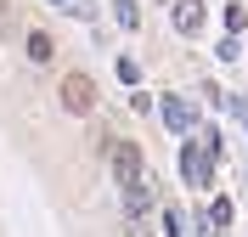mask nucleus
Segmentation results:
<instances>
[{
  "instance_id": "39448f33",
  "label": "nucleus",
  "mask_w": 248,
  "mask_h": 237,
  "mask_svg": "<svg viewBox=\"0 0 248 237\" xmlns=\"http://www.w3.org/2000/svg\"><path fill=\"white\" fill-rule=\"evenodd\" d=\"M164 125H170L175 136H186V130H192V108H186L181 96H170V102H164Z\"/></svg>"
},
{
  "instance_id": "7ed1b4c3",
  "label": "nucleus",
  "mask_w": 248,
  "mask_h": 237,
  "mask_svg": "<svg viewBox=\"0 0 248 237\" xmlns=\"http://www.w3.org/2000/svg\"><path fill=\"white\" fill-rule=\"evenodd\" d=\"M62 108L68 113H91L96 108V79L91 74H68L62 79Z\"/></svg>"
},
{
  "instance_id": "1a4fd4ad",
  "label": "nucleus",
  "mask_w": 248,
  "mask_h": 237,
  "mask_svg": "<svg viewBox=\"0 0 248 237\" xmlns=\"http://www.w3.org/2000/svg\"><path fill=\"white\" fill-rule=\"evenodd\" d=\"M119 23H124V29H136V23H141V12H136V0H119Z\"/></svg>"
},
{
  "instance_id": "423d86ee",
  "label": "nucleus",
  "mask_w": 248,
  "mask_h": 237,
  "mask_svg": "<svg viewBox=\"0 0 248 237\" xmlns=\"http://www.w3.org/2000/svg\"><path fill=\"white\" fill-rule=\"evenodd\" d=\"M29 57L34 63H51V34H40V29L29 34Z\"/></svg>"
},
{
  "instance_id": "f8f14e48",
  "label": "nucleus",
  "mask_w": 248,
  "mask_h": 237,
  "mask_svg": "<svg viewBox=\"0 0 248 237\" xmlns=\"http://www.w3.org/2000/svg\"><path fill=\"white\" fill-rule=\"evenodd\" d=\"M6 6H12V0H0V17H6Z\"/></svg>"
},
{
  "instance_id": "f257e3e1",
  "label": "nucleus",
  "mask_w": 248,
  "mask_h": 237,
  "mask_svg": "<svg viewBox=\"0 0 248 237\" xmlns=\"http://www.w3.org/2000/svg\"><path fill=\"white\" fill-rule=\"evenodd\" d=\"M215 153H220V136H215V130H198V147L181 153V175L192 181V187H209V164H215Z\"/></svg>"
},
{
  "instance_id": "20e7f679",
  "label": "nucleus",
  "mask_w": 248,
  "mask_h": 237,
  "mask_svg": "<svg viewBox=\"0 0 248 237\" xmlns=\"http://www.w3.org/2000/svg\"><path fill=\"white\" fill-rule=\"evenodd\" d=\"M175 29L181 34H198L203 29V6L198 0H175Z\"/></svg>"
},
{
  "instance_id": "ddd939ff",
  "label": "nucleus",
  "mask_w": 248,
  "mask_h": 237,
  "mask_svg": "<svg viewBox=\"0 0 248 237\" xmlns=\"http://www.w3.org/2000/svg\"><path fill=\"white\" fill-rule=\"evenodd\" d=\"M243 125H248V113H243Z\"/></svg>"
},
{
  "instance_id": "f03ea898",
  "label": "nucleus",
  "mask_w": 248,
  "mask_h": 237,
  "mask_svg": "<svg viewBox=\"0 0 248 237\" xmlns=\"http://www.w3.org/2000/svg\"><path fill=\"white\" fill-rule=\"evenodd\" d=\"M108 158H113L119 187H124V192H136V187H141V170H147V164H141V147H136V142H113V147H108Z\"/></svg>"
},
{
  "instance_id": "6e6552de",
  "label": "nucleus",
  "mask_w": 248,
  "mask_h": 237,
  "mask_svg": "<svg viewBox=\"0 0 248 237\" xmlns=\"http://www.w3.org/2000/svg\"><path fill=\"white\" fill-rule=\"evenodd\" d=\"M209 221H215V232H226V226H232V204H226V198H215V209H209Z\"/></svg>"
},
{
  "instance_id": "9b49d317",
  "label": "nucleus",
  "mask_w": 248,
  "mask_h": 237,
  "mask_svg": "<svg viewBox=\"0 0 248 237\" xmlns=\"http://www.w3.org/2000/svg\"><path fill=\"white\" fill-rule=\"evenodd\" d=\"M164 226H170V237H186V232H181V215H175V209L164 215Z\"/></svg>"
},
{
  "instance_id": "0eeeda50",
  "label": "nucleus",
  "mask_w": 248,
  "mask_h": 237,
  "mask_svg": "<svg viewBox=\"0 0 248 237\" xmlns=\"http://www.w3.org/2000/svg\"><path fill=\"white\" fill-rule=\"evenodd\" d=\"M226 29H232V40H237V34L248 29V12H243V6H237V0H232V6H226Z\"/></svg>"
},
{
  "instance_id": "4468645a",
  "label": "nucleus",
  "mask_w": 248,
  "mask_h": 237,
  "mask_svg": "<svg viewBox=\"0 0 248 237\" xmlns=\"http://www.w3.org/2000/svg\"><path fill=\"white\" fill-rule=\"evenodd\" d=\"M215 237H220V232H215Z\"/></svg>"
},
{
  "instance_id": "9d476101",
  "label": "nucleus",
  "mask_w": 248,
  "mask_h": 237,
  "mask_svg": "<svg viewBox=\"0 0 248 237\" xmlns=\"http://www.w3.org/2000/svg\"><path fill=\"white\" fill-rule=\"evenodd\" d=\"M119 79H124V85H136V79H141V68L130 63V57H119Z\"/></svg>"
}]
</instances>
